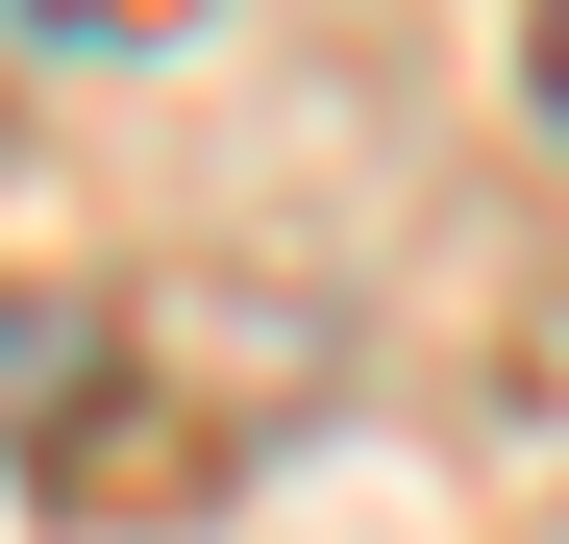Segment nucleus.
I'll return each instance as SVG.
<instances>
[{
    "label": "nucleus",
    "instance_id": "1",
    "mask_svg": "<svg viewBox=\"0 0 569 544\" xmlns=\"http://www.w3.org/2000/svg\"><path fill=\"white\" fill-rule=\"evenodd\" d=\"M545 124H569V0H545Z\"/></svg>",
    "mask_w": 569,
    "mask_h": 544
}]
</instances>
